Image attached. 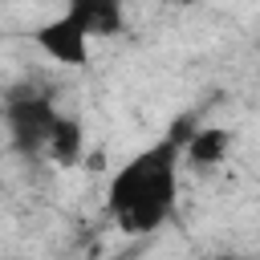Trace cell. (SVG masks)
I'll return each instance as SVG.
<instances>
[{
  "mask_svg": "<svg viewBox=\"0 0 260 260\" xmlns=\"http://www.w3.org/2000/svg\"><path fill=\"white\" fill-rule=\"evenodd\" d=\"M61 122V110L53 106L49 93H20L12 89L4 98V126H8V142L16 154L24 158H37V154H49V142H53V130Z\"/></svg>",
  "mask_w": 260,
  "mask_h": 260,
  "instance_id": "obj_2",
  "label": "cell"
},
{
  "mask_svg": "<svg viewBox=\"0 0 260 260\" xmlns=\"http://www.w3.org/2000/svg\"><path fill=\"white\" fill-rule=\"evenodd\" d=\"M187 150V134L175 130L130 162H122L106 187V211L126 236H150L175 219L179 207V162Z\"/></svg>",
  "mask_w": 260,
  "mask_h": 260,
  "instance_id": "obj_1",
  "label": "cell"
},
{
  "mask_svg": "<svg viewBox=\"0 0 260 260\" xmlns=\"http://www.w3.org/2000/svg\"><path fill=\"white\" fill-rule=\"evenodd\" d=\"M228 146H232V138H228V130H195L191 138H187V162H195V167H215L223 154H228Z\"/></svg>",
  "mask_w": 260,
  "mask_h": 260,
  "instance_id": "obj_6",
  "label": "cell"
},
{
  "mask_svg": "<svg viewBox=\"0 0 260 260\" xmlns=\"http://www.w3.org/2000/svg\"><path fill=\"white\" fill-rule=\"evenodd\" d=\"M81 150H85V130L73 114H61L57 130H53V142H49V158L61 162V167H77L81 162Z\"/></svg>",
  "mask_w": 260,
  "mask_h": 260,
  "instance_id": "obj_5",
  "label": "cell"
},
{
  "mask_svg": "<svg viewBox=\"0 0 260 260\" xmlns=\"http://www.w3.org/2000/svg\"><path fill=\"white\" fill-rule=\"evenodd\" d=\"M32 41H37V49H41L49 61L77 69V65L89 61V41H93V37H89L69 12H61V16L37 24V28H32Z\"/></svg>",
  "mask_w": 260,
  "mask_h": 260,
  "instance_id": "obj_3",
  "label": "cell"
},
{
  "mask_svg": "<svg viewBox=\"0 0 260 260\" xmlns=\"http://www.w3.org/2000/svg\"><path fill=\"white\" fill-rule=\"evenodd\" d=\"M65 12L98 41L126 28V0H65Z\"/></svg>",
  "mask_w": 260,
  "mask_h": 260,
  "instance_id": "obj_4",
  "label": "cell"
}]
</instances>
